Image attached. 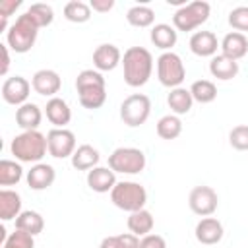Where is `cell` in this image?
<instances>
[{
	"mask_svg": "<svg viewBox=\"0 0 248 248\" xmlns=\"http://www.w3.org/2000/svg\"><path fill=\"white\" fill-rule=\"evenodd\" d=\"M124 81L130 87H141L153 74V56L143 46H130L122 54Z\"/></svg>",
	"mask_w": 248,
	"mask_h": 248,
	"instance_id": "6da1fadb",
	"label": "cell"
},
{
	"mask_svg": "<svg viewBox=\"0 0 248 248\" xmlns=\"http://www.w3.org/2000/svg\"><path fill=\"white\" fill-rule=\"evenodd\" d=\"M76 89L79 97V105L89 110H97L107 101V83L101 72L97 70H81L76 78Z\"/></svg>",
	"mask_w": 248,
	"mask_h": 248,
	"instance_id": "7a4b0ae2",
	"label": "cell"
},
{
	"mask_svg": "<svg viewBox=\"0 0 248 248\" xmlns=\"http://www.w3.org/2000/svg\"><path fill=\"white\" fill-rule=\"evenodd\" d=\"M12 155L19 163H41V159L46 155L48 145H46V136L41 134L39 130H27L16 136L10 143Z\"/></svg>",
	"mask_w": 248,
	"mask_h": 248,
	"instance_id": "3957f363",
	"label": "cell"
},
{
	"mask_svg": "<svg viewBox=\"0 0 248 248\" xmlns=\"http://www.w3.org/2000/svg\"><path fill=\"white\" fill-rule=\"evenodd\" d=\"M37 35H39V27L31 21L27 14H21L6 31V45L17 54H25L33 48Z\"/></svg>",
	"mask_w": 248,
	"mask_h": 248,
	"instance_id": "277c9868",
	"label": "cell"
},
{
	"mask_svg": "<svg viewBox=\"0 0 248 248\" xmlns=\"http://www.w3.org/2000/svg\"><path fill=\"white\" fill-rule=\"evenodd\" d=\"M110 202L118 209L134 213V211H140V209L145 207L147 192H145V188L140 182L122 180V182H116V186L110 190Z\"/></svg>",
	"mask_w": 248,
	"mask_h": 248,
	"instance_id": "5b68a950",
	"label": "cell"
},
{
	"mask_svg": "<svg viewBox=\"0 0 248 248\" xmlns=\"http://www.w3.org/2000/svg\"><path fill=\"white\" fill-rule=\"evenodd\" d=\"M211 14V6L205 0H194L182 8H178L172 16V25L176 31H194L200 25H203L207 21Z\"/></svg>",
	"mask_w": 248,
	"mask_h": 248,
	"instance_id": "8992f818",
	"label": "cell"
},
{
	"mask_svg": "<svg viewBox=\"0 0 248 248\" xmlns=\"http://www.w3.org/2000/svg\"><path fill=\"white\" fill-rule=\"evenodd\" d=\"M149 114H151V99L143 93H132L120 105V120L128 128H138L145 124Z\"/></svg>",
	"mask_w": 248,
	"mask_h": 248,
	"instance_id": "52a82bcc",
	"label": "cell"
},
{
	"mask_svg": "<svg viewBox=\"0 0 248 248\" xmlns=\"http://www.w3.org/2000/svg\"><path fill=\"white\" fill-rule=\"evenodd\" d=\"M157 78H159L161 85H165L169 89L180 87V83L186 79V68H184L182 58L172 50L163 52L157 58Z\"/></svg>",
	"mask_w": 248,
	"mask_h": 248,
	"instance_id": "ba28073f",
	"label": "cell"
},
{
	"mask_svg": "<svg viewBox=\"0 0 248 248\" xmlns=\"http://www.w3.org/2000/svg\"><path fill=\"white\" fill-rule=\"evenodd\" d=\"M145 163V153L138 147H116L108 155V167L122 174H140Z\"/></svg>",
	"mask_w": 248,
	"mask_h": 248,
	"instance_id": "9c48e42d",
	"label": "cell"
},
{
	"mask_svg": "<svg viewBox=\"0 0 248 248\" xmlns=\"http://www.w3.org/2000/svg\"><path fill=\"white\" fill-rule=\"evenodd\" d=\"M46 145H48V155L54 159H66L72 157L76 147V134L68 128H52L46 134Z\"/></svg>",
	"mask_w": 248,
	"mask_h": 248,
	"instance_id": "30bf717a",
	"label": "cell"
},
{
	"mask_svg": "<svg viewBox=\"0 0 248 248\" xmlns=\"http://www.w3.org/2000/svg\"><path fill=\"white\" fill-rule=\"evenodd\" d=\"M188 205L190 209L200 215V217H211L215 211H217V205H219V198H217V192L211 188V186H194L190 196H188Z\"/></svg>",
	"mask_w": 248,
	"mask_h": 248,
	"instance_id": "8fae6325",
	"label": "cell"
},
{
	"mask_svg": "<svg viewBox=\"0 0 248 248\" xmlns=\"http://www.w3.org/2000/svg\"><path fill=\"white\" fill-rule=\"evenodd\" d=\"M29 93H31V83L23 76H12L2 83V99L8 105H14V107L25 105Z\"/></svg>",
	"mask_w": 248,
	"mask_h": 248,
	"instance_id": "7c38bea8",
	"label": "cell"
},
{
	"mask_svg": "<svg viewBox=\"0 0 248 248\" xmlns=\"http://www.w3.org/2000/svg\"><path fill=\"white\" fill-rule=\"evenodd\" d=\"M31 87L35 93L43 95V97H56V93L62 87V78L58 76V72L54 70H39L33 74L31 78Z\"/></svg>",
	"mask_w": 248,
	"mask_h": 248,
	"instance_id": "4fadbf2b",
	"label": "cell"
},
{
	"mask_svg": "<svg viewBox=\"0 0 248 248\" xmlns=\"http://www.w3.org/2000/svg\"><path fill=\"white\" fill-rule=\"evenodd\" d=\"M122 64V52L112 43H103L93 50V66L97 72H110Z\"/></svg>",
	"mask_w": 248,
	"mask_h": 248,
	"instance_id": "5bb4252c",
	"label": "cell"
},
{
	"mask_svg": "<svg viewBox=\"0 0 248 248\" xmlns=\"http://www.w3.org/2000/svg\"><path fill=\"white\" fill-rule=\"evenodd\" d=\"M188 46H190V50L196 56H202V58L209 56V58H213L217 54V48H221V43L217 41L213 31H196L190 37Z\"/></svg>",
	"mask_w": 248,
	"mask_h": 248,
	"instance_id": "9a60e30c",
	"label": "cell"
},
{
	"mask_svg": "<svg viewBox=\"0 0 248 248\" xmlns=\"http://www.w3.org/2000/svg\"><path fill=\"white\" fill-rule=\"evenodd\" d=\"M56 180V170L52 165L46 163H35L29 170H27V184L31 190H46L52 186V182Z\"/></svg>",
	"mask_w": 248,
	"mask_h": 248,
	"instance_id": "2e32d148",
	"label": "cell"
},
{
	"mask_svg": "<svg viewBox=\"0 0 248 248\" xmlns=\"http://www.w3.org/2000/svg\"><path fill=\"white\" fill-rule=\"evenodd\" d=\"M87 186L97 194H107L116 186V172L110 167H95L87 170Z\"/></svg>",
	"mask_w": 248,
	"mask_h": 248,
	"instance_id": "e0dca14e",
	"label": "cell"
},
{
	"mask_svg": "<svg viewBox=\"0 0 248 248\" xmlns=\"http://www.w3.org/2000/svg\"><path fill=\"white\" fill-rule=\"evenodd\" d=\"M194 232H196V240L200 244L211 246V244L221 242V238H223V225L215 217H203V219L198 221Z\"/></svg>",
	"mask_w": 248,
	"mask_h": 248,
	"instance_id": "ac0fdd59",
	"label": "cell"
},
{
	"mask_svg": "<svg viewBox=\"0 0 248 248\" xmlns=\"http://www.w3.org/2000/svg\"><path fill=\"white\" fill-rule=\"evenodd\" d=\"M45 114H46V120L54 128H66V124H70V120H72L70 105L62 97L48 99L46 101V107H45Z\"/></svg>",
	"mask_w": 248,
	"mask_h": 248,
	"instance_id": "d6986e66",
	"label": "cell"
},
{
	"mask_svg": "<svg viewBox=\"0 0 248 248\" xmlns=\"http://www.w3.org/2000/svg\"><path fill=\"white\" fill-rule=\"evenodd\" d=\"M248 52V37L244 33H238V31H231L223 37L221 41V54L232 58V60H240L244 58Z\"/></svg>",
	"mask_w": 248,
	"mask_h": 248,
	"instance_id": "ffe728a7",
	"label": "cell"
},
{
	"mask_svg": "<svg viewBox=\"0 0 248 248\" xmlns=\"http://www.w3.org/2000/svg\"><path fill=\"white\" fill-rule=\"evenodd\" d=\"M41 120H43V110L39 108V105L35 103H25L21 107L16 108V124L27 132V130H37L41 126Z\"/></svg>",
	"mask_w": 248,
	"mask_h": 248,
	"instance_id": "44dd1931",
	"label": "cell"
},
{
	"mask_svg": "<svg viewBox=\"0 0 248 248\" xmlns=\"http://www.w3.org/2000/svg\"><path fill=\"white\" fill-rule=\"evenodd\" d=\"M149 39H151V43H153L157 48L169 52V50L176 45V41H178V31H176L172 25H169V23H155V25L151 27Z\"/></svg>",
	"mask_w": 248,
	"mask_h": 248,
	"instance_id": "7402d4cb",
	"label": "cell"
},
{
	"mask_svg": "<svg viewBox=\"0 0 248 248\" xmlns=\"http://www.w3.org/2000/svg\"><path fill=\"white\" fill-rule=\"evenodd\" d=\"M209 74L221 81H229L232 78H236L238 74V62L225 56V54H215L209 62Z\"/></svg>",
	"mask_w": 248,
	"mask_h": 248,
	"instance_id": "603a6c76",
	"label": "cell"
},
{
	"mask_svg": "<svg viewBox=\"0 0 248 248\" xmlns=\"http://www.w3.org/2000/svg\"><path fill=\"white\" fill-rule=\"evenodd\" d=\"M167 105H169L170 112L176 114V116L190 112L192 110V105H194V99H192L190 89H186V87H174V89H170L169 95H167Z\"/></svg>",
	"mask_w": 248,
	"mask_h": 248,
	"instance_id": "cb8c5ba5",
	"label": "cell"
},
{
	"mask_svg": "<svg viewBox=\"0 0 248 248\" xmlns=\"http://www.w3.org/2000/svg\"><path fill=\"white\" fill-rule=\"evenodd\" d=\"M21 213V196L14 190H0V219L12 221L17 219Z\"/></svg>",
	"mask_w": 248,
	"mask_h": 248,
	"instance_id": "d4e9b609",
	"label": "cell"
},
{
	"mask_svg": "<svg viewBox=\"0 0 248 248\" xmlns=\"http://www.w3.org/2000/svg\"><path fill=\"white\" fill-rule=\"evenodd\" d=\"M99 161H101L99 151L89 143L79 145L72 155V167L78 170H91L99 165Z\"/></svg>",
	"mask_w": 248,
	"mask_h": 248,
	"instance_id": "484cf974",
	"label": "cell"
},
{
	"mask_svg": "<svg viewBox=\"0 0 248 248\" xmlns=\"http://www.w3.org/2000/svg\"><path fill=\"white\" fill-rule=\"evenodd\" d=\"M126 225H128V229H130L132 234H136V236H145V234H149V232L153 231L155 219H153L151 211H147V209L143 207V209H140V211L130 213Z\"/></svg>",
	"mask_w": 248,
	"mask_h": 248,
	"instance_id": "4316f807",
	"label": "cell"
},
{
	"mask_svg": "<svg viewBox=\"0 0 248 248\" xmlns=\"http://www.w3.org/2000/svg\"><path fill=\"white\" fill-rule=\"evenodd\" d=\"M16 229L31 234V236H37L43 232L45 229V219L41 213L33 211V209H27V211H21L19 217L16 219Z\"/></svg>",
	"mask_w": 248,
	"mask_h": 248,
	"instance_id": "83f0119b",
	"label": "cell"
},
{
	"mask_svg": "<svg viewBox=\"0 0 248 248\" xmlns=\"http://www.w3.org/2000/svg\"><path fill=\"white\" fill-rule=\"evenodd\" d=\"M126 21L132 27H140V29L151 27L153 21H155V12L145 4H138V6H132L126 12Z\"/></svg>",
	"mask_w": 248,
	"mask_h": 248,
	"instance_id": "f1b7e54d",
	"label": "cell"
},
{
	"mask_svg": "<svg viewBox=\"0 0 248 248\" xmlns=\"http://www.w3.org/2000/svg\"><path fill=\"white\" fill-rule=\"evenodd\" d=\"M182 134V120L176 114H165L157 120V136L161 140H176Z\"/></svg>",
	"mask_w": 248,
	"mask_h": 248,
	"instance_id": "f546056e",
	"label": "cell"
},
{
	"mask_svg": "<svg viewBox=\"0 0 248 248\" xmlns=\"http://www.w3.org/2000/svg\"><path fill=\"white\" fill-rule=\"evenodd\" d=\"M190 93H192V99L202 103V105H207V103H213L217 99V87L213 81L209 79H198L190 85Z\"/></svg>",
	"mask_w": 248,
	"mask_h": 248,
	"instance_id": "4dcf8cb0",
	"label": "cell"
},
{
	"mask_svg": "<svg viewBox=\"0 0 248 248\" xmlns=\"http://www.w3.org/2000/svg\"><path fill=\"white\" fill-rule=\"evenodd\" d=\"M91 6L81 0H72L64 6V17L72 23H85L91 19Z\"/></svg>",
	"mask_w": 248,
	"mask_h": 248,
	"instance_id": "1f68e13d",
	"label": "cell"
},
{
	"mask_svg": "<svg viewBox=\"0 0 248 248\" xmlns=\"http://www.w3.org/2000/svg\"><path fill=\"white\" fill-rule=\"evenodd\" d=\"M23 169L19 163L12 159H2L0 161V186H14L21 180Z\"/></svg>",
	"mask_w": 248,
	"mask_h": 248,
	"instance_id": "d6a6232c",
	"label": "cell"
},
{
	"mask_svg": "<svg viewBox=\"0 0 248 248\" xmlns=\"http://www.w3.org/2000/svg\"><path fill=\"white\" fill-rule=\"evenodd\" d=\"M31 21L41 29V27H48L54 19V10L48 6V4H43V2H37V4H31L25 12Z\"/></svg>",
	"mask_w": 248,
	"mask_h": 248,
	"instance_id": "836d02e7",
	"label": "cell"
},
{
	"mask_svg": "<svg viewBox=\"0 0 248 248\" xmlns=\"http://www.w3.org/2000/svg\"><path fill=\"white\" fill-rule=\"evenodd\" d=\"M229 143L236 151H248V124H238L229 132Z\"/></svg>",
	"mask_w": 248,
	"mask_h": 248,
	"instance_id": "e575fe53",
	"label": "cell"
},
{
	"mask_svg": "<svg viewBox=\"0 0 248 248\" xmlns=\"http://www.w3.org/2000/svg\"><path fill=\"white\" fill-rule=\"evenodd\" d=\"M229 25L238 33H246L248 31V6L232 8L229 12Z\"/></svg>",
	"mask_w": 248,
	"mask_h": 248,
	"instance_id": "d590c367",
	"label": "cell"
},
{
	"mask_svg": "<svg viewBox=\"0 0 248 248\" xmlns=\"http://www.w3.org/2000/svg\"><path fill=\"white\" fill-rule=\"evenodd\" d=\"M2 248H35V240L31 234L16 229L12 234H8L6 242L2 244Z\"/></svg>",
	"mask_w": 248,
	"mask_h": 248,
	"instance_id": "8d00e7d4",
	"label": "cell"
},
{
	"mask_svg": "<svg viewBox=\"0 0 248 248\" xmlns=\"http://www.w3.org/2000/svg\"><path fill=\"white\" fill-rule=\"evenodd\" d=\"M140 248H167V242H165V238H163L161 234H153V232H149V234L141 236V240H140Z\"/></svg>",
	"mask_w": 248,
	"mask_h": 248,
	"instance_id": "74e56055",
	"label": "cell"
},
{
	"mask_svg": "<svg viewBox=\"0 0 248 248\" xmlns=\"http://www.w3.org/2000/svg\"><path fill=\"white\" fill-rule=\"evenodd\" d=\"M19 6H21V0H2L0 2V17L8 19Z\"/></svg>",
	"mask_w": 248,
	"mask_h": 248,
	"instance_id": "f35d334b",
	"label": "cell"
},
{
	"mask_svg": "<svg viewBox=\"0 0 248 248\" xmlns=\"http://www.w3.org/2000/svg\"><path fill=\"white\" fill-rule=\"evenodd\" d=\"M91 10L93 12H99V14H107L114 8V0H91L89 2Z\"/></svg>",
	"mask_w": 248,
	"mask_h": 248,
	"instance_id": "ab89813d",
	"label": "cell"
},
{
	"mask_svg": "<svg viewBox=\"0 0 248 248\" xmlns=\"http://www.w3.org/2000/svg\"><path fill=\"white\" fill-rule=\"evenodd\" d=\"M118 238H120L122 248H140V236H136L132 232H122V234H118Z\"/></svg>",
	"mask_w": 248,
	"mask_h": 248,
	"instance_id": "60d3db41",
	"label": "cell"
},
{
	"mask_svg": "<svg viewBox=\"0 0 248 248\" xmlns=\"http://www.w3.org/2000/svg\"><path fill=\"white\" fill-rule=\"evenodd\" d=\"M0 50H2V66H0V74L6 76V74H8V68H10V46H8V45H0Z\"/></svg>",
	"mask_w": 248,
	"mask_h": 248,
	"instance_id": "b9f144b4",
	"label": "cell"
},
{
	"mask_svg": "<svg viewBox=\"0 0 248 248\" xmlns=\"http://www.w3.org/2000/svg\"><path fill=\"white\" fill-rule=\"evenodd\" d=\"M99 248H122L118 234H114V236H105V238L101 240V246H99Z\"/></svg>",
	"mask_w": 248,
	"mask_h": 248,
	"instance_id": "7bdbcfd3",
	"label": "cell"
}]
</instances>
